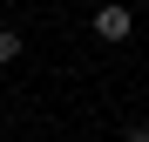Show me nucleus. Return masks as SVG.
Returning a JSON list of instances; mask_svg holds the SVG:
<instances>
[{
	"mask_svg": "<svg viewBox=\"0 0 149 142\" xmlns=\"http://www.w3.org/2000/svg\"><path fill=\"white\" fill-rule=\"evenodd\" d=\"M129 27H136V14L122 7V0H102V7H95V34L102 41H129Z\"/></svg>",
	"mask_w": 149,
	"mask_h": 142,
	"instance_id": "nucleus-1",
	"label": "nucleus"
},
{
	"mask_svg": "<svg viewBox=\"0 0 149 142\" xmlns=\"http://www.w3.org/2000/svg\"><path fill=\"white\" fill-rule=\"evenodd\" d=\"M7 61H20V34H14V27H0V68H7Z\"/></svg>",
	"mask_w": 149,
	"mask_h": 142,
	"instance_id": "nucleus-2",
	"label": "nucleus"
},
{
	"mask_svg": "<svg viewBox=\"0 0 149 142\" xmlns=\"http://www.w3.org/2000/svg\"><path fill=\"white\" fill-rule=\"evenodd\" d=\"M122 142H149V122H136V129H129V135H122Z\"/></svg>",
	"mask_w": 149,
	"mask_h": 142,
	"instance_id": "nucleus-3",
	"label": "nucleus"
}]
</instances>
